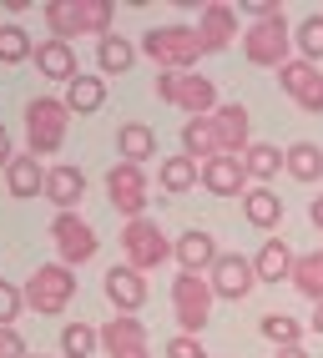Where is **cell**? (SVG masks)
Wrapping results in <instances>:
<instances>
[{"mask_svg": "<svg viewBox=\"0 0 323 358\" xmlns=\"http://www.w3.org/2000/svg\"><path fill=\"white\" fill-rule=\"evenodd\" d=\"M111 0H51L45 6V26H51L56 41H71V36H111Z\"/></svg>", "mask_w": 323, "mask_h": 358, "instance_id": "cell-1", "label": "cell"}, {"mask_svg": "<svg viewBox=\"0 0 323 358\" xmlns=\"http://www.w3.org/2000/svg\"><path fill=\"white\" fill-rule=\"evenodd\" d=\"M20 298H26L41 318H56V313H66L71 298H76V273L66 268V262H45V268H36V273L26 278Z\"/></svg>", "mask_w": 323, "mask_h": 358, "instance_id": "cell-2", "label": "cell"}, {"mask_svg": "<svg viewBox=\"0 0 323 358\" xmlns=\"http://www.w3.org/2000/svg\"><path fill=\"white\" fill-rule=\"evenodd\" d=\"M142 51L162 71H187V66H197V56H207V45H202L197 26H157L142 36Z\"/></svg>", "mask_w": 323, "mask_h": 358, "instance_id": "cell-3", "label": "cell"}, {"mask_svg": "<svg viewBox=\"0 0 323 358\" xmlns=\"http://www.w3.org/2000/svg\"><path fill=\"white\" fill-rule=\"evenodd\" d=\"M66 127H71V111L61 96H31L26 101V136H31V157H51L61 152Z\"/></svg>", "mask_w": 323, "mask_h": 358, "instance_id": "cell-4", "label": "cell"}, {"mask_svg": "<svg viewBox=\"0 0 323 358\" xmlns=\"http://www.w3.org/2000/svg\"><path fill=\"white\" fill-rule=\"evenodd\" d=\"M213 282H207L202 273H177L172 278V313H177V328L187 333V338H197V333L207 328V318H213Z\"/></svg>", "mask_w": 323, "mask_h": 358, "instance_id": "cell-5", "label": "cell"}, {"mask_svg": "<svg viewBox=\"0 0 323 358\" xmlns=\"http://www.w3.org/2000/svg\"><path fill=\"white\" fill-rule=\"evenodd\" d=\"M293 31H288V15L278 10V15H268V20H252V26L243 31V56L252 61V66H288L293 56Z\"/></svg>", "mask_w": 323, "mask_h": 358, "instance_id": "cell-6", "label": "cell"}, {"mask_svg": "<svg viewBox=\"0 0 323 358\" xmlns=\"http://www.w3.org/2000/svg\"><path fill=\"white\" fill-rule=\"evenodd\" d=\"M157 96L172 101L177 111H187V122H192V116H213V111H217V86H213V76L162 71V76H157Z\"/></svg>", "mask_w": 323, "mask_h": 358, "instance_id": "cell-7", "label": "cell"}, {"mask_svg": "<svg viewBox=\"0 0 323 358\" xmlns=\"http://www.w3.org/2000/svg\"><path fill=\"white\" fill-rule=\"evenodd\" d=\"M122 252H127V268L152 273V268H162V262L172 257V243L162 237V227H157V222L136 217V222H127V227H122Z\"/></svg>", "mask_w": 323, "mask_h": 358, "instance_id": "cell-8", "label": "cell"}, {"mask_svg": "<svg viewBox=\"0 0 323 358\" xmlns=\"http://www.w3.org/2000/svg\"><path fill=\"white\" fill-rule=\"evenodd\" d=\"M51 237H56V252L66 268H81V262L96 257V227H91L86 217H76V212H56V222H51Z\"/></svg>", "mask_w": 323, "mask_h": 358, "instance_id": "cell-9", "label": "cell"}, {"mask_svg": "<svg viewBox=\"0 0 323 358\" xmlns=\"http://www.w3.org/2000/svg\"><path fill=\"white\" fill-rule=\"evenodd\" d=\"M106 197H111V207H117L127 222H136L142 207H147V172L131 166V162H117L106 172Z\"/></svg>", "mask_w": 323, "mask_h": 358, "instance_id": "cell-10", "label": "cell"}, {"mask_svg": "<svg viewBox=\"0 0 323 358\" xmlns=\"http://www.w3.org/2000/svg\"><path fill=\"white\" fill-rule=\"evenodd\" d=\"M207 282H213L217 298L243 303L252 288H258V268H252V257H243V252H222V257L213 262V273H207Z\"/></svg>", "mask_w": 323, "mask_h": 358, "instance_id": "cell-11", "label": "cell"}, {"mask_svg": "<svg viewBox=\"0 0 323 358\" xmlns=\"http://www.w3.org/2000/svg\"><path fill=\"white\" fill-rule=\"evenodd\" d=\"M278 86H283L303 111H323V71H318L313 61H303V56L288 61V66L278 71Z\"/></svg>", "mask_w": 323, "mask_h": 358, "instance_id": "cell-12", "label": "cell"}, {"mask_svg": "<svg viewBox=\"0 0 323 358\" xmlns=\"http://www.w3.org/2000/svg\"><path fill=\"white\" fill-rule=\"evenodd\" d=\"M172 257L182 262V273H202V278H207V273H213V262H217L222 252H217V237H213V232L192 227V232H182L177 243H172Z\"/></svg>", "mask_w": 323, "mask_h": 358, "instance_id": "cell-13", "label": "cell"}, {"mask_svg": "<svg viewBox=\"0 0 323 358\" xmlns=\"http://www.w3.org/2000/svg\"><path fill=\"white\" fill-rule=\"evenodd\" d=\"M197 36L207 51H227L238 36V6H222V0H207L202 6V20H197Z\"/></svg>", "mask_w": 323, "mask_h": 358, "instance_id": "cell-14", "label": "cell"}, {"mask_svg": "<svg viewBox=\"0 0 323 358\" xmlns=\"http://www.w3.org/2000/svg\"><path fill=\"white\" fill-rule=\"evenodd\" d=\"M213 127H217V141H222V157H243L252 147V136H247V106L243 101H227L213 111Z\"/></svg>", "mask_w": 323, "mask_h": 358, "instance_id": "cell-15", "label": "cell"}, {"mask_svg": "<svg viewBox=\"0 0 323 358\" xmlns=\"http://www.w3.org/2000/svg\"><path fill=\"white\" fill-rule=\"evenodd\" d=\"M202 187L213 197H243L247 192L243 157H213V162H202Z\"/></svg>", "mask_w": 323, "mask_h": 358, "instance_id": "cell-16", "label": "cell"}, {"mask_svg": "<svg viewBox=\"0 0 323 358\" xmlns=\"http://www.w3.org/2000/svg\"><path fill=\"white\" fill-rule=\"evenodd\" d=\"M101 288H106V298H111V308H117V313H136V308L147 303V278L136 273V268H127V262L106 273Z\"/></svg>", "mask_w": 323, "mask_h": 358, "instance_id": "cell-17", "label": "cell"}, {"mask_svg": "<svg viewBox=\"0 0 323 358\" xmlns=\"http://www.w3.org/2000/svg\"><path fill=\"white\" fill-rule=\"evenodd\" d=\"M36 66H41V76H51V81H66V86H71V81L81 76L76 45H71V41H56V36L36 45Z\"/></svg>", "mask_w": 323, "mask_h": 358, "instance_id": "cell-18", "label": "cell"}, {"mask_svg": "<svg viewBox=\"0 0 323 358\" xmlns=\"http://www.w3.org/2000/svg\"><path fill=\"white\" fill-rule=\"evenodd\" d=\"M101 333V348H106V358H127V353H147V328L136 323V318H111L106 328H96Z\"/></svg>", "mask_w": 323, "mask_h": 358, "instance_id": "cell-19", "label": "cell"}, {"mask_svg": "<svg viewBox=\"0 0 323 358\" xmlns=\"http://www.w3.org/2000/svg\"><path fill=\"white\" fill-rule=\"evenodd\" d=\"M81 197H86V172L81 166H51V172H45V202L71 212Z\"/></svg>", "mask_w": 323, "mask_h": 358, "instance_id": "cell-20", "label": "cell"}, {"mask_svg": "<svg viewBox=\"0 0 323 358\" xmlns=\"http://www.w3.org/2000/svg\"><path fill=\"white\" fill-rule=\"evenodd\" d=\"M293 262H298V252L283 237H268L263 252L252 257V268H258V282H283V278H293Z\"/></svg>", "mask_w": 323, "mask_h": 358, "instance_id": "cell-21", "label": "cell"}, {"mask_svg": "<svg viewBox=\"0 0 323 358\" xmlns=\"http://www.w3.org/2000/svg\"><path fill=\"white\" fill-rule=\"evenodd\" d=\"M243 217L252 222V227H278L283 222V197L273 192V187H247L243 192Z\"/></svg>", "mask_w": 323, "mask_h": 358, "instance_id": "cell-22", "label": "cell"}, {"mask_svg": "<svg viewBox=\"0 0 323 358\" xmlns=\"http://www.w3.org/2000/svg\"><path fill=\"white\" fill-rule=\"evenodd\" d=\"M182 152H187L192 162H213V157H222V141H217L213 116H192V122L182 127Z\"/></svg>", "mask_w": 323, "mask_h": 358, "instance_id": "cell-23", "label": "cell"}, {"mask_svg": "<svg viewBox=\"0 0 323 358\" xmlns=\"http://www.w3.org/2000/svg\"><path fill=\"white\" fill-rule=\"evenodd\" d=\"M243 172L258 182V187H268L278 172H288V152H278V147H268V141H252V147L243 152Z\"/></svg>", "mask_w": 323, "mask_h": 358, "instance_id": "cell-24", "label": "cell"}, {"mask_svg": "<svg viewBox=\"0 0 323 358\" xmlns=\"http://www.w3.org/2000/svg\"><path fill=\"white\" fill-rule=\"evenodd\" d=\"M6 182H10V197H45V166H41V157H15L10 166H6Z\"/></svg>", "mask_w": 323, "mask_h": 358, "instance_id": "cell-25", "label": "cell"}, {"mask_svg": "<svg viewBox=\"0 0 323 358\" xmlns=\"http://www.w3.org/2000/svg\"><path fill=\"white\" fill-rule=\"evenodd\" d=\"M66 111L71 116H91V111H101V101H106V81L101 76H76L71 86H66Z\"/></svg>", "mask_w": 323, "mask_h": 358, "instance_id": "cell-26", "label": "cell"}, {"mask_svg": "<svg viewBox=\"0 0 323 358\" xmlns=\"http://www.w3.org/2000/svg\"><path fill=\"white\" fill-rule=\"evenodd\" d=\"M117 147H122V157H127L131 166H147V162L157 157V131L142 127V122H127V127L117 131Z\"/></svg>", "mask_w": 323, "mask_h": 358, "instance_id": "cell-27", "label": "cell"}, {"mask_svg": "<svg viewBox=\"0 0 323 358\" xmlns=\"http://www.w3.org/2000/svg\"><path fill=\"white\" fill-rule=\"evenodd\" d=\"M96 66L106 71V76H127V71L136 66V45L127 36H106L96 41Z\"/></svg>", "mask_w": 323, "mask_h": 358, "instance_id": "cell-28", "label": "cell"}, {"mask_svg": "<svg viewBox=\"0 0 323 358\" xmlns=\"http://www.w3.org/2000/svg\"><path fill=\"white\" fill-rule=\"evenodd\" d=\"M157 182L167 187V192H187V187L202 182V162H192L187 152H182V157H167V162L157 166Z\"/></svg>", "mask_w": 323, "mask_h": 358, "instance_id": "cell-29", "label": "cell"}, {"mask_svg": "<svg viewBox=\"0 0 323 358\" xmlns=\"http://www.w3.org/2000/svg\"><path fill=\"white\" fill-rule=\"evenodd\" d=\"M293 288L308 303H323V252H308V257L293 262Z\"/></svg>", "mask_w": 323, "mask_h": 358, "instance_id": "cell-30", "label": "cell"}, {"mask_svg": "<svg viewBox=\"0 0 323 358\" xmlns=\"http://www.w3.org/2000/svg\"><path fill=\"white\" fill-rule=\"evenodd\" d=\"M288 177H298V182H318L323 177V152L313 141H293L288 147Z\"/></svg>", "mask_w": 323, "mask_h": 358, "instance_id": "cell-31", "label": "cell"}, {"mask_svg": "<svg viewBox=\"0 0 323 358\" xmlns=\"http://www.w3.org/2000/svg\"><path fill=\"white\" fill-rule=\"evenodd\" d=\"M96 348H101V333L91 328V323H66L61 328V353L66 358H91Z\"/></svg>", "mask_w": 323, "mask_h": 358, "instance_id": "cell-32", "label": "cell"}, {"mask_svg": "<svg viewBox=\"0 0 323 358\" xmlns=\"http://www.w3.org/2000/svg\"><path fill=\"white\" fill-rule=\"evenodd\" d=\"M26 56H36V45H31V36H26V26H0V61L6 66H20Z\"/></svg>", "mask_w": 323, "mask_h": 358, "instance_id": "cell-33", "label": "cell"}, {"mask_svg": "<svg viewBox=\"0 0 323 358\" xmlns=\"http://www.w3.org/2000/svg\"><path fill=\"white\" fill-rule=\"evenodd\" d=\"M298 318H288V313H268L263 318V338L268 343H278V348H298Z\"/></svg>", "mask_w": 323, "mask_h": 358, "instance_id": "cell-34", "label": "cell"}, {"mask_svg": "<svg viewBox=\"0 0 323 358\" xmlns=\"http://www.w3.org/2000/svg\"><path fill=\"white\" fill-rule=\"evenodd\" d=\"M293 41H298V51H303V61H323V15H308L303 26L293 31Z\"/></svg>", "mask_w": 323, "mask_h": 358, "instance_id": "cell-35", "label": "cell"}, {"mask_svg": "<svg viewBox=\"0 0 323 358\" xmlns=\"http://www.w3.org/2000/svg\"><path fill=\"white\" fill-rule=\"evenodd\" d=\"M20 288H10L6 278H0V328H15V318H20Z\"/></svg>", "mask_w": 323, "mask_h": 358, "instance_id": "cell-36", "label": "cell"}, {"mask_svg": "<svg viewBox=\"0 0 323 358\" xmlns=\"http://www.w3.org/2000/svg\"><path fill=\"white\" fill-rule=\"evenodd\" d=\"M167 358H207L202 338H187V333H177V338L167 343Z\"/></svg>", "mask_w": 323, "mask_h": 358, "instance_id": "cell-37", "label": "cell"}, {"mask_svg": "<svg viewBox=\"0 0 323 358\" xmlns=\"http://www.w3.org/2000/svg\"><path fill=\"white\" fill-rule=\"evenodd\" d=\"M0 358H31L26 353V338H20L15 328H0Z\"/></svg>", "mask_w": 323, "mask_h": 358, "instance_id": "cell-38", "label": "cell"}, {"mask_svg": "<svg viewBox=\"0 0 323 358\" xmlns=\"http://www.w3.org/2000/svg\"><path fill=\"white\" fill-rule=\"evenodd\" d=\"M283 6L278 0H243V15H252V20H268V15H278Z\"/></svg>", "mask_w": 323, "mask_h": 358, "instance_id": "cell-39", "label": "cell"}, {"mask_svg": "<svg viewBox=\"0 0 323 358\" xmlns=\"http://www.w3.org/2000/svg\"><path fill=\"white\" fill-rule=\"evenodd\" d=\"M10 162H15V152H10V131L0 127V166H10Z\"/></svg>", "mask_w": 323, "mask_h": 358, "instance_id": "cell-40", "label": "cell"}, {"mask_svg": "<svg viewBox=\"0 0 323 358\" xmlns=\"http://www.w3.org/2000/svg\"><path fill=\"white\" fill-rule=\"evenodd\" d=\"M308 217H313V227H323V192L313 197V207H308Z\"/></svg>", "mask_w": 323, "mask_h": 358, "instance_id": "cell-41", "label": "cell"}, {"mask_svg": "<svg viewBox=\"0 0 323 358\" xmlns=\"http://www.w3.org/2000/svg\"><path fill=\"white\" fill-rule=\"evenodd\" d=\"M313 333H323V303H313Z\"/></svg>", "mask_w": 323, "mask_h": 358, "instance_id": "cell-42", "label": "cell"}, {"mask_svg": "<svg viewBox=\"0 0 323 358\" xmlns=\"http://www.w3.org/2000/svg\"><path fill=\"white\" fill-rule=\"evenodd\" d=\"M278 358H308L303 348H278Z\"/></svg>", "mask_w": 323, "mask_h": 358, "instance_id": "cell-43", "label": "cell"}, {"mask_svg": "<svg viewBox=\"0 0 323 358\" xmlns=\"http://www.w3.org/2000/svg\"><path fill=\"white\" fill-rule=\"evenodd\" d=\"M127 358H152V353H127Z\"/></svg>", "mask_w": 323, "mask_h": 358, "instance_id": "cell-44", "label": "cell"}, {"mask_svg": "<svg viewBox=\"0 0 323 358\" xmlns=\"http://www.w3.org/2000/svg\"><path fill=\"white\" fill-rule=\"evenodd\" d=\"M31 358H41V353H31Z\"/></svg>", "mask_w": 323, "mask_h": 358, "instance_id": "cell-45", "label": "cell"}]
</instances>
